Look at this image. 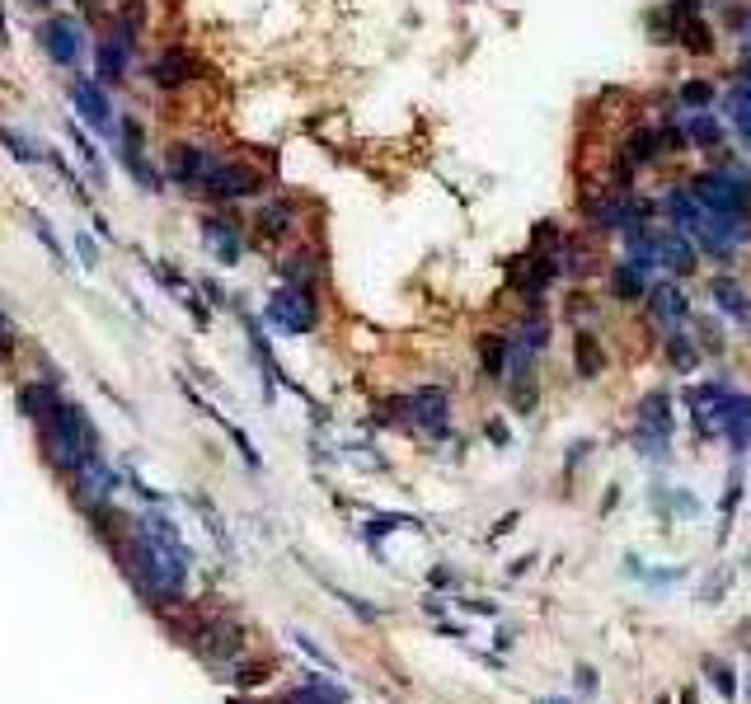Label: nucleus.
<instances>
[{"label": "nucleus", "instance_id": "nucleus-1", "mask_svg": "<svg viewBox=\"0 0 751 704\" xmlns=\"http://www.w3.org/2000/svg\"><path fill=\"white\" fill-rule=\"evenodd\" d=\"M690 193L705 202L709 212H723V216H747V179H737L728 169H709V174H695L690 179Z\"/></svg>", "mask_w": 751, "mask_h": 704}, {"label": "nucleus", "instance_id": "nucleus-2", "mask_svg": "<svg viewBox=\"0 0 751 704\" xmlns=\"http://www.w3.org/2000/svg\"><path fill=\"white\" fill-rule=\"evenodd\" d=\"M268 320L277 329H287V334H306L310 324H315V296L301 287H282L273 291V301H268Z\"/></svg>", "mask_w": 751, "mask_h": 704}, {"label": "nucleus", "instance_id": "nucleus-3", "mask_svg": "<svg viewBox=\"0 0 751 704\" xmlns=\"http://www.w3.org/2000/svg\"><path fill=\"white\" fill-rule=\"evenodd\" d=\"M399 409L409 414V423L423 432H446V414H451V399H446V390H437V385H423V390H414L409 399H395Z\"/></svg>", "mask_w": 751, "mask_h": 704}, {"label": "nucleus", "instance_id": "nucleus-4", "mask_svg": "<svg viewBox=\"0 0 751 704\" xmlns=\"http://www.w3.org/2000/svg\"><path fill=\"white\" fill-rule=\"evenodd\" d=\"M38 38H43L47 57H52L57 66H80V57H85V33H80L76 19H66V15L47 19Z\"/></svg>", "mask_w": 751, "mask_h": 704}, {"label": "nucleus", "instance_id": "nucleus-5", "mask_svg": "<svg viewBox=\"0 0 751 704\" xmlns=\"http://www.w3.org/2000/svg\"><path fill=\"white\" fill-rule=\"evenodd\" d=\"M672 404H667V395H648L644 399V418H639V446H644V456L662 460L667 456V437H672V414H667Z\"/></svg>", "mask_w": 751, "mask_h": 704}, {"label": "nucleus", "instance_id": "nucleus-6", "mask_svg": "<svg viewBox=\"0 0 751 704\" xmlns=\"http://www.w3.org/2000/svg\"><path fill=\"white\" fill-rule=\"evenodd\" d=\"M263 188V179L254 174L249 165H240V160H216L212 169V179H207V188L202 193H212V198H254Z\"/></svg>", "mask_w": 751, "mask_h": 704}, {"label": "nucleus", "instance_id": "nucleus-7", "mask_svg": "<svg viewBox=\"0 0 751 704\" xmlns=\"http://www.w3.org/2000/svg\"><path fill=\"white\" fill-rule=\"evenodd\" d=\"M212 169H216V155L202 151V146H174V151H169V179H174V184L207 188Z\"/></svg>", "mask_w": 751, "mask_h": 704}, {"label": "nucleus", "instance_id": "nucleus-8", "mask_svg": "<svg viewBox=\"0 0 751 704\" xmlns=\"http://www.w3.org/2000/svg\"><path fill=\"white\" fill-rule=\"evenodd\" d=\"M695 240H690L681 226H658V268H672V273H690L695 268Z\"/></svg>", "mask_w": 751, "mask_h": 704}, {"label": "nucleus", "instance_id": "nucleus-9", "mask_svg": "<svg viewBox=\"0 0 751 704\" xmlns=\"http://www.w3.org/2000/svg\"><path fill=\"white\" fill-rule=\"evenodd\" d=\"M719 432L728 437V442L742 451V446L751 442V399L747 395H723V409H719Z\"/></svg>", "mask_w": 751, "mask_h": 704}, {"label": "nucleus", "instance_id": "nucleus-10", "mask_svg": "<svg viewBox=\"0 0 751 704\" xmlns=\"http://www.w3.org/2000/svg\"><path fill=\"white\" fill-rule=\"evenodd\" d=\"M71 104L80 108V118H85V123L90 127H99V132H104V127H113V118H108V113H113V108H108V94L99 90V85H94V80H71Z\"/></svg>", "mask_w": 751, "mask_h": 704}, {"label": "nucleus", "instance_id": "nucleus-11", "mask_svg": "<svg viewBox=\"0 0 751 704\" xmlns=\"http://www.w3.org/2000/svg\"><path fill=\"white\" fill-rule=\"evenodd\" d=\"M681 137H686L690 146H700V151H714L723 141V123L714 113H705V108H686V113H681Z\"/></svg>", "mask_w": 751, "mask_h": 704}, {"label": "nucleus", "instance_id": "nucleus-12", "mask_svg": "<svg viewBox=\"0 0 751 704\" xmlns=\"http://www.w3.org/2000/svg\"><path fill=\"white\" fill-rule=\"evenodd\" d=\"M202 240H207V249L216 254V263H240V230L230 226V221H221V216H212V221H202Z\"/></svg>", "mask_w": 751, "mask_h": 704}, {"label": "nucleus", "instance_id": "nucleus-13", "mask_svg": "<svg viewBox=\"0 0 751 704\" xmlns=\"http://www.w3.org/2000/svg\"><path fill=\"white\" fill-rule=\"evenodd\" d=\"M118 132H123V165L132 169V179H137L141 188H155V169L146 165V155H141V127L127 118Z\"/></svg>", "mask_w": 751, "mask_h": 704}, {"label": "nucleus", "instance_id": "nucleus-14", "mask_svg": "<svg viewBox=\"0 0 751 704\" xmlns=\"http://www.w3.org/2000/svg\"><path fill=\"white\" fill-rule=\"evenodd\" d=\"M611 287H615L620 301H644V296H648V268H639L634 259L615 263V268H611Z\"/></svg>", "mask_w": 751, "mask_h": 704}, {"label": "nucleus", "instance_id": "nucleus-15", "mask_svg": "<svg viewBox=\"0 0 751 704\" xmlns=\"http://www.w3.org/2000/svg\"><path fill=\"white\" fill-rule=\"evenodd\" d=\"M151 76L160 90H174V85H184L188 76H193V62H188V52H179V47H169V52H160L151 66Z\"/></svg>", "mask_w": 751, "mask_h": 704}, {"label": "nucleus", "instance_id": "nucleus-16", "mask_svg": "<svg viewBox=\"0 0 751 704\" xmlns=\"http://www.w3.org/2000/svg\"><path fill=\"white\" fill-rule=\"evenodd\" d=\"M648 310H653V320L676 324V320H686V296H681V287H672V282L648 287Z\"/></svg>", "mask_w": 751, "mask_h": 704}, {"label": "nucleus", "instance_id": "nucleus-17", "mask_svg": "<svg viewBox=\"0 0 751 704\" xmlns=\"http://www.w3.org/2000/svg\"><path fill=\"white\" fill-rule=\"evenodd\" d=\"M658 146H662V137H658V132H648V127H639V132H634V137L625 141V155H620V160H625V169H644L648 160L658 155Z\"/></svg>", "mask_w": 751, "mask_h": 704}, {"label": "nucleus", "instance_id": "nucleus-18", "mask_svg": "<svg viewBox=\"0 0 751 704\" xmlns=\"http://www.w3.org/2000/svg\"><path fill=\"white\" fill-rule=\"evenodd\" d=\"M479 352H484V371H489L493 381L512 367V338H479Z\"/></svg>", "mask_w": 751, "mask_h": 704}, {"label": "nucleus", "instance_id": "nucleus-19", "mask_svg": "<svg viewBox=\"0 0 751 704\" xmlns=\"http://www.w3.org/2000/svg\"><path fill=\"white\" fill-rule=\"evenodd\" d=\"M714 301H719V310H728L733 320H747V291L737 287L733 277H719V282H714Z\"/></svg>", "mask_w": 751, "mask_h": 704}, {"label": "nucleus", "instance_id": "nucleus-20", "mask_svg": "<svg viewBox=\"0 0 751 704\" xmlns=\"http://www.w3.org/2000/svg\"><path fill=\"white\" fill-rule=\"evenodd\" d=\"M259 230H263V235H287V230H292V202H273V207H263Z\"/></svg>", "mask_w": 751, "mask_h": 704}, {"label": "nucleus", "instance_id": "nucleus-21", "mask_svg": "<svg viewBox=\"0 0 751 704\" xmlns=\"http://www.w3.org/2000/svg\"><path fill=\"white\" fill-rule=\"evenodd\" d=\"M573 348H578V371H583V376H597V371H601V343H597V338L578 334Z\"/></svg>", "mask_w": 751, "mask_h": 704}, {"label": "nucleus", "instance_id": "nucleus-22", "mask_svg": "<svg viewBox=\"0 0 751 704\" xmlns=\"http://www.w3.org/2000/svg\"><path fill=\"white\" fill-rule=\"evenodd\" d=\"M0 141L15 151V160H24V165H33V160H43V146H33L29 137H19L15 127H0Z\"/></svg>", "mask_w": 751, "mask_h": 704}, {"label": "nucleus", "instance_id": "nucleus-23", "mask_svg": "<svg viewBox=\"0 0 751 704\" xmlns=\"http://www.w3.org/2000/svg\"><path fill=\"white\" fill-rule=\"evenodd\" d=\"M29 226H33V235H38V240H43V245H47V254H52V259H57V263H66V254H62V240L52 235V221L33 212V216H29Z\"/></svg>", "mask_w": 751, "mask_h": 704}, {"label": "nucleus", "instance_id": "nucleus-24", "mask_svg": "<svg viewBox=\"0 0 751 704\" xmlns=\"http://www.w3.org/2000/svg\"><path fill=\"white\" fill-rule=\"evenodd\" d=\"M695 362H700V348H695L690 338H672V367L676 371H690Z\"/></svg>", "mask_w": 751, "mask_h": 704}, {"label": "nucleus", "instance_id": "nucleus-25", "mask_svg": "<svg viewBox=\"0 0 751 704\" xmlns=\"http://www.w3.org/2000/svg\"><path fill=\"white\" fill-rule=\"evenodd\" d=\"M71 141H76V151H80V160H85V165H90V174L94 179H104V165H99V155H94V146L85 137H80L76 127H71Z\"/></svg>", "mask_w": 751, "mask_h": 704}, {"label": "nucleus", "instance_id": "nucleus-26", "mask_svg": "<svg viewBox=\"0 0 751 704\" xmlns=\"http://www.w3.org/2000/svg\"><path fill=\"white\" fill-rule=\"evenodd\" d=\"M709 94H714V90H709L705 80H690L686 90H681V104H686V108H700V104H709Z\"/></svg>", "mask_w": 751, "mask_h": 704}, {"label": "nucleus", "instance_id": "nucleus-27", "mask_svg": "<svg viewBox=\"0 0 751 704\" xmlns=\"http://www.w3.org/2000/svg\"><path fill=\"white\" fill-rule=\"evenodd\" d=\"M714 686H719L723 695H733V686H737V681H733V672H728V667H714Z\"/></svg>", "mask_w": 751, "mask_h": 704}, {"label": "nucleus", "instance_id": "nucleus-28", "mask_svg": "<svg viewBox=\"0 0 751 704\" xmlns=\"http://www.w3.org/2000/svg\"><path fill=\"white\" fill-rule=\"evenodd\" d=\"M742 137H747V146H751V127H742Z\"/></svg>", "mask_w": 751, "mask_h": 704}, {"label": "nucleus", "instance_id": "nucleus-29", "mask_svg": "<svg viewBox=\"0 0 751 704\" xmlns=\"http://www.w3.org/2000/svg\"><path fill=\"white\" fill-rule=\"evenodd\" d=\"M747 193H751V179H747Z\"/></svg>", "mask_w": 751, "mask_h": 704}]
</instances>
